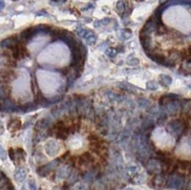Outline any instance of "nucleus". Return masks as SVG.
Segmentation results:
<instances>
[{"label": "nucleus", "mask_w": 191, "mask_h": 190, "mask_svg": "<svg viewBox=\"0 0 191 190\" xmlns=\"http://www.w3.org/2000/svg\"><path fill=\"white\" fill-rule=\"evenodd\" d=\"M186 185L185 178L181 174L170 175L166 181V186L171 189H182Z\"/></svg>", "instance_id": "nucleus-1"}, {"label": "nucleus", "mask_w": 191, "mask_h": 190, "mask_svg": "<svg viewBox=\"0 0 191 190\" xmlns=\"http://www.w3.org/2000/svg\"><path fill=\"white\" fill-rule=\"evenodd\" d=\"M152 184H153L154 187H156V188H162L164 185V184H166V183H165L164 177L158 174V175H155L154 178L152 179Z\"/></svg>", "instance_id": "nucleus-2"}, {"label": "nucleus", "mask_w": 191, "mask_h": 190, "mask_svg": "<svg viewBox=\"0 0 191 190\" xmlns=\"http://www.w3.org/2000/svg\"><path fill=\"white\" fill-rule=\"evenodd\" d=\"M27 176V172H26V170L24 168H19L16 170V172L15 173V181L17 183H21L23 182L25 178Z\"/></svg>", "instance_id": "nucleus-3"}, {"label": "nucleus", "mask_w": 191, "mask_h": 190, "mask_svg": "<svg viewBox=\"0 0 191 190\" xmlns=\"http://www.w3.org/2000/svg\"><path fill=\"white\" fill-rule=\"evenodd\" d=\"M159 79H160V85L164 87H169L172 83V78L167 75H160Z\"/></svg>", "instance_id": "nucleus-4"}, {"label": "nucleus", "mask_w": 191, "mask_h": 190, "mask_svg": "<svg viewBox=\"0 0 191 190\" xmlns=\"http://www.w3.org/2000/svg\"><path fill=\"white\" fill-rule=\"evenodd\" d=\"M84 38L86 39V41H87L89 44H94V43L97 41V36L95 35L94 33L90 32V31L87 32V34L85 35Z\"/></svg>", "instance_id": "nucleus-5"}, {"label": "nucleus", "mask_w": 191, "mask_h": 190, "mask_svg": "<svg viewBox=\"0 0 191 190\" xmlns=\"http://www.w3.org/2000/svg\"><path fill=\"white\" fill-rule=\"evenodd\" d=\"M116 8H117V12H118V14H123V13L125 12L126 5H125V3H124L123 1H122V0H119V1L117 3Z\"/></svg>", "instance_id": "nucleus-6"}, {"label": "nucleus", "mask_w": 191, "mask_h": 190, "mask_svg": "<svg viewBox=\"0 0 191 190\" xmlns=\"http://www.w3.org/2000/svg\"><path fill=\"white\" fill-rule=\"evenodd\" d=\"M146 87L149 90H156L157 89V84L154 81H149V82H147Z\"/></svg>", "instance_id": "nucleus-7"}, {"label": "nucleus", "mask_w": 191, "mask_h": 190, "mask_svg": "<svg viewBox=\"0 0 191 190\" xmlns=\"http://www.w3.org/2000/svg\"><path fill=\"white\" fill-rule=\"evenodd\" d=\"M122 35H123L122 36H123L124 39H128L130 36H131L132 33H131V31H129V30H123L122 33Z\"/></svg>", "instance_id": "nucleus-8"}, {"label": "nucleus", "mask_w": 191, "mask_h": 190, "mask_svg": "<svg viewBox=\"0 0 191 190\" xmlns=\"http://www.w3.org/2000/svg\"><path fill=\"white\" fill-rule=\"evenodd\" d=\"M28 186H29V190H36V184L35 181H30L28 183Z\"/></svg>", "instance_id": "nucleus-9"}, {"label": "nucleus", "mask_w": 191, "mask_h": 190, "mask_svg": "<svg viewBox=\"0 0 191 190\" xmlns=\"http://www.w3.org/2000/svg\"><path fill=\"white\" fill-rule=\"evenodd\" d=\"M116 50H114V49H108V50H106V55L107 56H116Z\"/></svg>", "instance_id": "nucleus-10"}, {"label": "nucleus", "mask_w": 191, "mask_h": 190, "mask_svg": "<svg viewBox=\"0 0 191 190\" xmlns=\"http://www.w3.org/2000/svg\"><path fill=\"white\" fill-rule=\"evenodd\" d=\"M85 189V187H84V185L83 184H77V185H75L71 190H84Z\"/></svg>", "instance_id": "nucleus-11"}, {"label": "nucleus", "mask_w": 191, "mask_h": 190, "mask_svg": "<svg viewBox=\"0 0 191 190\" xmlns=\"http://www.w3.org/2000/svg\"><path fill=\"white\" fill-rule=\"evenodd\" d=\"M128 64H130L131 66L138 65V64H139V60H138L137 58H132L131 60H130V59H129V60H128Z\"/></svg>", "instance_id": "nucleus-12"}, {"label": "nucleus", "mask_w": 191, "mask_h": 190, "mask_svg": "<svg viewBox=\"0 0 191 190\" xmlns=\"http://www.w3.org/2000/svg\"><path fill=\"white\" fill-rule=\"evenodd\" d=\"M168 2V0H160V4H165V3H167Z\"/></svg>", "instance_id": "nucleus-13"}, {"label": "nucleus", "mask_w": 191, "mask_h": 190, "mask_svg": "<svg viewBox=\"0 0 191 190\" xmlns=\"http://www.w3.org/2000/svg\"><path fill=\"white\" fill-rule=\"evenodd\" d=\"M4 8V0H1V10H3Z\"/></svg>", "instance_id": "nucleus-14"}, {"label": "nucleus", "mask_w": 191, "mask_h": 190, "mask_svg": "<svg viewBox=\"0 0 191 190\" xmlns=\"http://www.w3.org/2000/svg\"><path fill=\"white\" fill-rule=\"evenodd\" d=\"M126 190H133L132 188H128V189H126Z\"/></svg>", "instance_id": "nucleus-15"}, {"label": "nucleus", "mask_w": 191, "mask_h": 190, "mask_svg": "<svg viewBox=\"0 0 191 190\" xmlns=\"http://www.w3.org/2000/svg\"><path fill=\"white\" fill-rule=\"evenodd\" d=\"M137 1H143V0H137Z\"/></svg>", "instance_id": "nucleus-16"}, {"label": "nucleus", "mask_w": 191, "mask_h": 190, "mask_svg": "<svg viewBox=\"0 0 191 190\" xmlns=\"http://www.w3.org/2000/svg\"><path fill=\"white\" fill-rule=\"evenodd\" d=\"M12 1H17V0H12Z\"/></svg>", "instance_id": "nucleus-17"}]
</instances>
